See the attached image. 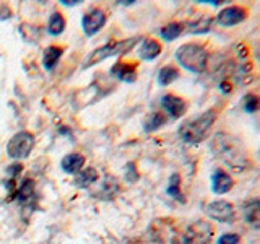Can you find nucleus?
I'll use <instances>...</instances> for the list:
<instances>
[{"mask_svg":"<svg viewBox=\"0 0 260 244\" xmlns=\"http://www.w3.org/2000/svg\"><path fill=\"white\" fill-rule=\"evenodd\" d=\"M32 145H35V137L29 132H18L10 138V142H8L7 153H8V157L13 160H23L31 153Z\"/></svg>","mask_w":260,"mask_h":244,"instance_id":"5","label":"nucleus"},{"mask_svg":"<svg viewBox=\"0 0 260 244\" xmlns=\"http://www.w3.org/2000/svg\"><path fill=\"white\" fill-rule=\"evenodd\" d=\"M18 171H21V166L20 165H13V166L8 168V174H10L12 177H15L16 174H18Z\"/></svg>","mask_w":260,"mask_h":244,"instance_id":"28","label":"nucleus"},{"mask_svg":"<svg viewBox=\"0 0 260 244\" xmlns=\"http://www.w3.org/2000/svg\"><path fill=\"white\" fill-rule=\"evenodd\" d=\"M218 244H241V238L234 233H226L223 236H219Z\"/></svg>","mask_w":260,"mask_h":244,"instance_id":"27","label":"nucleus"},{"mask_svg":"<svg viewBox=\"0 0 260 244\" xmlns=\"http://www.w3.org/2000/svg\"><path fill=\"white\" fill-rule=\"evenodd\" d=\"M65 28V20L60 13H54L51 16V20H49V24H47V29L51 35H60Z\"/></svg>","mask_w":260,"mask_h":244,"instance_id":"22","label":"nucleus"},{"mask_svg":"<svg viewBox=\"0 0 260 244\" xmlns=\"http://www.w3.org/2000/svg\"><path fill=\"white\" fill-rule=\"evenodd\" d=\"M176 59L177 62L182 65L184 69L200 73L207 69V62H208V52L207 49L200 46V44H182L181 47L176 51Z\"/></svg>","mask_w":260,"mask_h":244,"instance_id":"3","label":"nucleus"},{"mask_svg":"<svg viewBox=\"0 0 260 244\" xmlns=\"http://www.w3.org/2000/svg\"><path fill=\"white\" fill-rule=\"evenodd\" d=\"M219 88H221L224 93H230V92H231V85L228 83V81H223V83L219 85Z\"/></svg>","mask_w":260,"mask_h":244,"instance_id":"29","label":"nucleus"},{"mask_svg":"<svg viewBox=\"0 0 260 244\" xmlns=\"http://www.w3.org/2000/svg\"><path fill=\"white\" fill-rule=\"evenodd\" d=\"M161 104H162V108H165V111L173 119H179L181 116H184V112L187 109L185 101L176 95H165L161 100Z\"/></svg>","mask_w":260,"mask_h":244,"instance_id":"9","label":"nucleus"},{"mask_svg":"<svg viewBox=\"0 0 260 244\" xmlns=\"http://www.w3.org/2000/svg\"><path fill=\"white\" fill-rule=\"evenodd\" d=\"M116 191H117V181H116V179L106 177L104 184H101V191L98 192L96 195H100L101 199H109V197H112L114 194H116ZM100 197H98V199H100Z\"/></svg>","mask_w":260,"mask_h":244,"instance_id":"21","label":"nucleus"},{"mask_svg":"<svg viewBox=\"0 0 260 244\" xmlns=\"http://www.w3.org/2000/svg\"><path fill=\"white\" fill-rule=\"evenodd\" d=\"M244 217L252 226H260V200L254 199L244 205Z\"/></svg>","mask_w":260,"mask_h":244,"instance_id":"13","label":"nucleus"},{"mask_svg":"<svg viewBox=\"0 0 260 244\" xmlns=\"http://www.w3.org/2000/svg\"><path fill=\"white\" fill-rule=\"evenodd\" d=\"M32 197H35V184H32V181H24L18 191V200L26 203Z\"/></svg>","mask_w":260,"mask_h":244,"instance_id":"24","label":"nucleus"},{"mask_svg":"<svg viewBox=\"0 0 260 244\" xmlns=\"http://www.w3.org/2000/svg\"><path fill=\"white\" fill-rule=\"evenodd\" d=\"M215 120H216V112L207 111V112L200 114L197 119L185 122V124L179 129V134H181L182 140L185 143L197 145L207 137L208 130L211 129V126L215 124Z\"/></svg>","mask_w":260,"mask_h":244,"instance_id":"2","label":"nucleus"},{"mask_svg":"<svg viewBox=\"0 0 260 244\" xmlns=\"http://www.w3.org/2000/svg\"><path fill=\"white\" fill-rule=\"evenodd\" d=\"M211 189L215 194L223 195L233 189V177L221 169H216L211 176Z\"/></svg>","mask_w":260,"mask_h":244,"instance_id":"11","label":"nucleus"},{"mask_svg":"<svg viewBox=\"0 0 260 244\" xmlns=\"http://www.w3.org/2000/svg\"><path fill=\"white\" fill-rule=\"evenodd\" d=\"M247 18V10L241 5H230L223 8L218 15V23L221 26H234Z\"/></svg>","mask_w":260,"mask_h":244,"instance_id":"8","label":"nucleus"},{"mask_svg":"<svg viewBox=\"0 0 260 244\" xmlns=\"http://www.w3.org/2000/svg\"><path fill=\"white\" fill-rule=\"evenodd\" d=\"M213 236V228L205 222H195L185 230L182 244H210Z\"/></svg>","mask_w":260,"mask_h":244,"instance_id":"6","label":"nucleus"},{"mask_svg":"<svg viewBox=\"0 0 260 244\" xmlns=\"http://www.w3.org/2000/svg\"><path fill=\"white\" fill-rule=\"evenodd\" d=\"M62 57V49L60 47H57V46H51V47H47L46 51H44V67L47 70H51L55 67V64L59 62V59Z\"/></svg>","mask_w":260,"mask_h":244,"instance_id":"17","label":"nucleus"},{"mask_svg":"<svg viewBox=\"0 0 260 244\" xmlns=\"http://www.w3.org/2000/svg\"><path fill=\"white\" fill-rule=\"evenodd\" d=\"M162 124H165V116L159 114V112H154L148 117V120L145 122V130H146V132H153V130L159 129Z\"/></svg>","mask_w":260,"mask_h":244,"instance_id":"25","label":"nucleus"},{"mask_svg":"<svg viewBox=\"0 0 260 244\" xmlns=\"http://www.w3.org/2000/svg\"><path fill=\"white\" fill-rule=\"evenodd\" d=\"M111 73L114 77H117L119 80H122V81H128V83H132V81L137 78L135 69L132 67V65H128V64H116L112 67Z\"/></svg>","mask_w":260,"mask_h":244,"instance_id":"15","label":"nucleus"},{"mask_svg":"<svg viewBox=\"0 0 260 244\" xmlns=\"http://www.w3.org/2000/svg\"><path fill=\"white\" fill-rule=\"evenodd\" d=\"M85 165L83 155L80 153H69L67 157L62 160V169L69 174H77L80 173V169Z\"/></svg>","mask_w":260,"mask_h":244,"instance_id":"12","label":"nucleus"},{"mask_svg":"<svg viewBox=\"0 0 260 244\" xmlns=\"http://www.w3.org/2000/svg\"><path fill=\"white\" fill-rule=\"evenodd\" d=\"M161 54V44L154 39H145L140 47V57L143 60H153Z\"/></svg>","mask_w":260,"mask_h":244,"instance_id":"14","label":"nucleus"},{"mask_svg":"<svg viewBox=\"0 0 260 244\" xmlns=\"http://www.w3.org/2000/svg\"><path fill=\"white\" fill-rule=\"evenodd\" d=\"M98 173H96V169H93V168H86V169H83V171H80V173L77 174V177H75V184L78 186V187H86V186H89V184H94L96 181H98Z\"/></svg>","mask_w":260,"mask_h":244,"instance_id":"16","label":"nucleus"},{"mask_svg":"<svg viewBox=\"0 0 260 244\" xmlns=\"http://www.w3.org/2000/svg\"><path fill=\"white\" fill-rule=\"evenodd\" d=\"M135 43H137V39L134 38V39H127V41H117V43H109L100 49H96V51L89 55V59L85 62V67H91V65L108 59V57H112V55L125 54L135 46Z\"/></svg>","mask_w":260,"mask_h":244,"instance_id":"4","label":"nucleus"},{"mask_svg":"<svg viewBox=\"0 0 260 244\" xmlns=\"http://www.w3.org/2000/svg\"><path fill=\"white\" fill-rule=\"evenodd\" d=\"M166 192L171 195V197H174L177 200L184 202V197L181 194V177H179V174H173L169 177V184H168V189Z\"/></svg>","mask_w":260,"mask_h":244,"instance_id":"19","label":"nucleus"},{"mask_svg":"<svg viewBox=\"0 0 260 244\" xmlns=\"http://www.w3.org/2000/svg\"><path fill=\"white\" fill-rule=\"evenodd\" d=\"M177 78H179V70L176 67H173V65H166V67H162L159 70L158 80H159V85H162V86L173 83V81Z\"/></svg>","mask_w":260,"mask_h":244,"instance_id":"18","label":"nucleus"},{"mask_svg":"<svg viewBox=\"0 0 260 244\" xmlns=\"http://www.w3.org/2000/svg\"><path fill=\"white\" fill-rule=\"evenodd\" d=\"M182 33V24L179 23H171L168 26L161 29V36L165 38V41H174L176 38L181 36Z\"/></svg>","mask_w":260,"mask_h":244,"instance_id":"23","label":"nucleus"},{"mask_svg":"<svg viewBox=\"0 0 260 244\" xmlns=\"http://www.w3.org/2000/svg\"><path fill=\"white\" fill-rule=\"evenodd\" d=\"M210 24H211V18L208 16H205V18H200L199 21H195V23H192L190 24V31L192 33H205V31H208L210 29Z\"/></svg>","mask_w":260,"mask_h":244,"instance_id":"26","label":"nucleus"},{"mask_svg":"<svg viewBox=\"0 0 260 244\" xmlns=\"http://www.w3.org/2000/svg\"><path fill=\"white\" fill-rule=\"evenodd\" d=\"M242 106H244V111L249 112V114H254V112L260 111V96L255 95V93L246 95V96H244Z\"/></svg>","mask_w":260,"mask_h":244,"instance_id":"20","label":"nucleus"},{"mask_svg":"<svg viewBox=\"0 0 260 244\" xmlns=\"http://www.w3.org/2000/svg\"><path fill=\"white\" fill-rule=\"evenodd\" d=\"M104 21H106L104 13L101 10H98V8H94V10L88 12L83 16V29L88 36H93L104 26Z\"/></svg>","mask_w":260,"mask_h":244,"instance_id":"10","label":"nucleus"},{"mask_svg":"<svg viewBox=\"0 0 260 244\" xmlns=\"http://www.w3.org/2000/svg\"><path fill=\"white\" fill-rule=\"evenodd\" d=\"M211 150H213L215 157L221 160L224 165L230 166L233 171L242 173L244 169L249 166V155L244 150L242 143L236 137L219 132L211 140Z\"/></svg>","mask_w":260,"mask_h":244,"instance_id":"1","label":"nucleus"},{"mask_svg":"<svg viewBox=\"0 0 260 244\" xmlns=\"http://www.w3.org/2000/svg\"><path fill=\"white\" fill-rule=\"evenodd\" d=\"M207 215L221 223H230L234 218V207L226 200H215L207 205Z\"/></svg>","mask_w":260,"mask_h":244,"instance_id":"7","label":"nucleus"}]
</instances>
